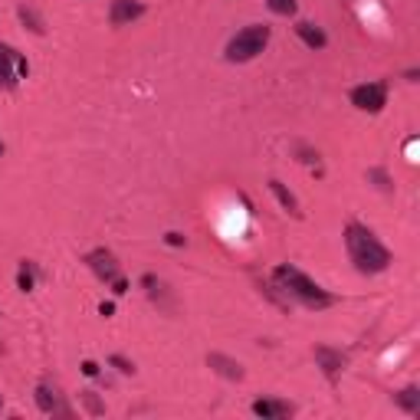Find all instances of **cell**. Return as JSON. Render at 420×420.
Returning a JSON list of instances; mask_svg holds the SVG:
<instances>
[{
    "label": "cell",
    "instance_id": "6da1fadb",
    "mask_svg": "<svg viewBox=\"0 0 420 420\" xmlns=\"http://www.w3.org/2000/svg\"><path fill=\"white\" fill-rule=\"evenodd\" d=\"M345 246H348V257H352L354 270L365 272V276L384 272L388 266H391V253H388V246L381 243L365 223H354V220H352V223L345 227Z\"/></svg>",
    "mask_w": 420,
    "mask_h": 420
},
{
    "label": "cell",
    "instance_id": "7a4b0ae2",
    "mask_svg": "<svg viewBox=\"0 0 420 420\" xmlns=\"http://www.w3.org/2000/svg\"><path fill=\"white\" fill-rule=\"evenodd\" d=\"M272 283H276V289L286 292V302H299V306H306V309H328V306L335 302L332 292H326L315 279H309V276L302 270H296V266H276V270H272Z\"/></svg>",
    "mask_w": 420,
    "mask_h": 420
},
{
    "label": "cell",
    "instance_id": "3957f363",
    "mask_svg": "<svg viewBox=\"0 0 420 420\" xmlns=\"http://www.w3.org/2000/svg\"><path fill=\"white\" fill-rule=\"evenodd\" d=\"M266 43H270V27L253 23V27L240 30V33L227 43V59H230V63H250V59H257V56L266 50Z\"/></svg>",
    "mask_w": 420,
    "mask_h": 420
},
{
    "label": "cell",
    "instance_id": "277c9868",
    "mask_svg": "<svg viewBox=\"0 0 420 420\" xmlns=\"http://www.w3.org/2000/svg\"><path fill=\"white\" fill-rule=\"evenodd\" d=\"M354 109L361 112H381L388 106V86L384 82H365V86H354L348 92Z\"/></svg>",
    "mask_w": 420,
    "mask_h": 420
},
{
    "label": "cell",
    "instance_id": "5b68a950",
    "mask_svg": "<svg viewBox=\"0 0 420 420\" xmlns=\"http://www.w3.org/2000/svg\"><path fill=\"white\" fill-rule=\"evenodd\" d=\"M27 72H30L27 59L17 53V50H10V46L0 43V86H3V89H14L17 79L27 76Z\"/></svg>",
    "mask_w": 420,
    "mask_h": 420
},
{
    "label": "cell",
    "instance_id": "8992f818",
    "mask_svg": "<svg viewBox=\"0 0 420 420\" xmlns=\"http://www.w3.org/2000/svg\"><path fill=\"white\" fill-rule=\"evenodd\" d=\"M86 263H89V270H92L102 283H115V279L122 276L115 253H112V250H106V246H99V250H92V253H86Z\"/></svg>",
    "mask_w": 420,
    "mask_h": 420
},
{
    "label": "cell",
    "instance_id": "52a82bcc",
    "mask_svg": "<svg viewBox=\"0 0 420 420\" xmlns=\"http://www.w3.org/2000/svg\"><path fill=\"white\" fill-rule=\"evenodd\" d=\"M315 361L326 371L328 381H335L341 371H345V365H348V354L339 352V348H328V345H319V348H315Z\"/></svg>",
    "mask_w": 420,
    "mask_h": 420
},
{
    "label": "cell",
    "instance_id": "ba28073f",
    "mask_svg": "<svg viewBox=\"0 0 420 420\" xmlns=\"http://www.w3.org/2000/svg\"><path fill=\"white\" fill-rule=\"evenodd\" d=\"M138 17H145V3L141 0H112L109 7V23L112 27H125Z\"/></svg>",
    "mask_w": 420,
    "mask_h": 420
},
{
    "label": "cell",
    "instance_id": "9c48e42d",
    "mask_svg": "<svg viewBox=\"0 0 420 420\" xmlns=\"http://www.w3.org/2000/svg\"><path fill=\"white\" fill-rule=\"evenodd\" d=\"M253 414L263 420H283V417H292L296 414V407L289 404V401H276V397H259L253 401Z\"/></svg>",
    "mask_w": 420,
    "mask_h": 420
},
{
    "label": "cell",
    "instance_id": "30bf717a",
    "mask_svg": "<svg viewBox=\"0 0 420 420\" xmlns=\"http://www.w3.org/2000/svg\"><path fill=\"white\" fill-rule=\"evenodd\" d=\"M141 286H145V292H148V299L154 302V306H161L164 312H174V299H171V289H168V283H161L158 276L145 272V276H141Z\"/></svg>",
    "mask_w": 420,
    "mask_h": 420
},
{
    "label": "cell",
    "instance_id": "8fae6325",
    "mask_svg": "<svg viewBox=\"0 0 420 420\" xmlns=\"http://www.w3.org/2000/svg\"><path fill=\"white\" fill-rule=\"evenodd\" d=\"M207 365L214 368L220 378H227V381H243V365H240V361H233V358H227V354H220V352L207 354Z\"/></svg>",
    "mask_w": 420,
    "mask_h": 420
},
{
    "label": "cell",
    "instance_id": "7c38bea8",
    "mask_svg": "<svg viewBox=\"0 0 420 420\" xmlns=\"http://www.w3.org/2000/svg\"><path fill=\"white\" fill-rule=\"evenodd\" d=\"M296 37L306 43L309 50H326V46H328L326 30L315 27V23H309V20H299V23H296Z\"/></svg>",
    "mask_w": 420,
    "mask_h": 420
},
{
    "label": "cell",
    "instance_id": "4fadbf2b",
    "mask_svg": "<svg viewBox=\"0 0 420 420\" xmlns=\"http://www.w3.org/2000/svg\"><path fill=\"white\" fill-rule=\"evenodd\" d=\"M37 407H40L43 414H66L69 417V407L59 404V394L50 384H37Z\"/></svg>",
    "mask_w": 420,
    "mask_h": 420
},
{
    "label": "cell",
    "instance_id": "5bb4252c",
    "mask_svg": "<svg viewBox=\"0 0 420 420\" xmlns=\"http://www.w3.org/2000/svg\"><path fill=\"white\" fill-rule=\"evenodd\" d=\"M394 404L401 407L404 414H420V391L417 388H404V391L394 394Z\"/></svg>",
    "mask_w": 420,
    "mask_h": 420
},
{
    "label": "cell",
    "instance_id": "9a60e30c",
    "mask_svg": "<svg viewBox=\"0 0 420 420\" xmlns=\"http://www.w3.org/2000/svg\"><path fill=\"white\" fill-rule=\"evenodd\" d=\"M270 190L276 194V201L283 203V207L289 210V214H292V217H299V201L292 197V190H286L283 181H270Z\"/></svg>",
    "mask_w": 420,
    "mask_h": 420
},
{
    "label": "cell",
    "instance_id": "2e32d148",
    "mask_svg": "<svg viewBox=\"0 0 420 420\" xmlns=\"http://www.w3.org/2000/svg\"><path fill=\"white\" fill-rule=\"evenodd\" d=\"M17 14H20V20H23V23H27V27L33 30L37 37H43V33H46V23H43V17L37 14L30 3H20V10H17Z\"/></svg>",
    "mask_w": 420,
    "mask_h": 420
},
{
    "label": "cell",
    "instance_id": "e0dca14e",
    "mask_svg": "<svg viewBox=\"0 0 420 420\" xmlns=\"http://www.w3.org/2000/svg\"><path fill=\"white\" fill-rule=\"evenodd\" d=\"M37 286V263H20V272H17V289L30 292Z\"/></svg>",
    "mask_w": 420,
    "mask_h": 420
},
{
    "label": "cell",
    "instance_id": "ac0fdd59",
    "mask_svg": "<svg viewBox=\"0 0 420 420\" xmlns=\"http://www.w3.org/2000/svg\"><path fill=\"white\" fill-rule=\"evenodd\" d=\"M79 397H82V404H86V410H89L92 417H102V414H106V404L95 397V391H82Z\"/></svg>",
    "mask_w": 420,
    "mask_h": 420
},
{
    "label": "cell",
    "instance_id": "d6986e66",
    "mask_svg": "<svg viewBox=\"0 0 420 420\" xmlns=\"http://www.w3.org/2000/svg\"><path fill=\"white\" fill-rule=\"evenodd\" d=\"M270 10L279 17H289L296 14V0H270Z\"/></svg>",
    "mask_w": 420,
    "mask_h": 420
},
{
    "label": "cell",
    "instance_id": "ffe728a7",
    "mask_svg": "<svg viewBox=\"0 0 420 420\" xmlns=\"http://www.w3.org/2000/svg\"><path fill=\"white\" fill-rule=\"evenodd\" d=\"M368 177H371V181H378L381 190H394L391 177H388V171H384V168H371V171H368Z\"/></svg>",
    "mask_w": 420,
    "mask_h": 420
},
{
    "label": "cell",
    "instance_id": "44dd1931",
    "mask_svg": "<svg viewBox=\"0 0 420 420\" xmlns=\"http://www.w3.org/2000/svg\"><path fill=\"white\" fill-rule=\"evenodd\" d=\"M109 365L115 368V371H122V374H135V365H132V361H128L125 354H112Z\"/></svg>",
    "mask_w": 420,
    "mask_h": 420
},
{
    "label": "cell",
    "instance_id": "7402d4cb",
    "mask_svg": "<svg viewBox=\"0 0 420 420\" xmlns=\"http://www.w3.org/2000/svg\"><path fill=\"white\" fill-rule=\"evenodd\" d=\"M164 243H168V246H184V243H188V237L171 230V233H164Z\"/></svg>",
    "mask_w": 420,
    "mask_h": 420
},
{
    "label": "cell",
    "instance_id": "603a6c76",
    "mask_svg": "<svg viewBox=\"0 0 420 420\" xmlns=\"http://www.w3.org/2000/svg\"><path fill=\"white\" fill-rule=\"evenodd\" d=\"M299 154H302V158H299V161H306V164H315V161H319V151L306 148V145H299Z\"/></svg>",
    "mask_w": 420,
    "mask_h": 420
},
{
    "label": "cell",
    "instance_id": "cb8c5ba5",
    "mask_svg": "<svg viewBox=\"0 0 420 420\" xmlns=\"http://www.w3.org/2000/svg\"><path fill=\"white\" fill-rule=\"evenodd\" d=\"M82 374L86 378H99V365L95 361H82Z\"/></svg>",
    "mask_w": 420,
    "mask_h": 420
},
{
    "label": "cell",
    "instance_id": "d4e9b609",
    "mask_svg": "<svg viewBox=\"0 0 420 420\" xmlns=\"http://www.w3.org/2000/svg\"><path fill=\"white\" fill-rule=\"evenodd\" d=\"M109 286H112V292H115V296H125V292H128V283H125L122 276H119L115 283H109Z\"/></svg>",
    "mask_w": 420,
    "mask_h": 420
},
{
    "label": "cell",
    "instance_id": "484cf974",
    "mask_svg": "<svg viewBox=\"0 0 420 420\" xmlns=\"http://www.w3.org/2000/svg\"><path fill=\"white\" fill-rule=\"evenodd\" d=\"M0 154H3V141H0Z\"/></svg>",
    "mask_w": 420,
    "mask_h": 420
}]
</instances>
